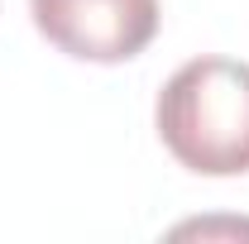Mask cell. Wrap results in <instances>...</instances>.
<instances>
[{
	"label": "cell",
	"mask_w": 249,
	"mask_h": 244,
	"mask_svg": "<svg viewBox=\"0 0 249 244\" xmlns=\"http://www.w3.org/2000/svg\"><path fill=\"white\" fill-rule=\"evenodd\" d=\"M154 124L163 149L201 177L249 173V62L192 58L158 91Z\"/></svg>",
	"instance_id": "6da1fadb"
},
{
	"label": "cell",
	"mask_w": 249,
	"mask_h": 244,
	"mask_svg": "<svg viewBox=\"0 0 249 244\" xmlns=\"http://www.w3.org/2000/svg\"><path fill=\"white\" fill-rule=\"evenodd\" d=\"M29 15L77 62H129L158 34V0H29Z\"/></svg>",
	"instance_id": "7a4b0ae2"
}]
</instances>
